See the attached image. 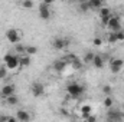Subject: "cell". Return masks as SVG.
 <instances>
[{
    "mask_svg": "<svg viewBox=\"0 0 124 122\" xmlns=\"http://www.w3.org/2000/svg\"><path fill=\"white\" fill-rule=\"evenodd\" d=\"M85 91V88L82 86V85H79V83H69L68 86H66V92H68V96L69 98H74V99H77V98H79L82 93Z\"/></svg>",
    "mask_w": 124,
    "mask_h": 122,
    "instance_id": "cell-1",
    "label": "cell"
},
{
    "mask_svg": "<svg viewBox=\"0 0 124 122\" xmlns=\"http://www.w3.org/2000/svg\"><path fill=\"white\" fill-rule=\"evenodd\" d=\"M3 62H4V65H6L7 69H16L17 66H20L19 58L16 55H12V53H6L4 58H3Z\"/></svg>",
    "mask_w": 124,
    "mask_h": 122,
    "instance_id": "cell-2",
    "label": "cell"
},
{
    "mask_svg": "<svg viewBox=\"0 0 124 122\" xmlns=\"http://www.w3.org/2000/svg\"><path fill=\"white\" fill-rule=\"evenodd\" d=\"M39 17H40L42 20L51 19V9H49V4H46V3H40V4H39Z\"/></svg>",
    "mask_w": 124,
    "mask_h": 122,
    "instance_id": "cell-3",
    "label": "cell"
},
{
    "mask_svg": "<svg viewBox=\"0 0 124 122\" xmlns=\"http://www.w3.org/2000/svg\"><path fill=\"white\" fill-rule=\"evenodd\" d=\"M107 27H108L110 30H113V32H116V30H118V29H121L120 17H118V16H110V19H108V23H107Z\"/></svg>",
    "mask_w": 124,
    "mask_h": 122,
    "instance_id": "cell-4",
    "label": "cell"
},
{
    "mask_svg": "<svg viewBox=\"0 0 124 122\" xmlns=\"http://www.w3.org/2000/svg\"><path fill=\"white\" fill-rule=\"evenodd\" d=\"M100 12V19H101V23L104 25V26H107V23H108V19H110V16H111V9L110 7H100L98 9Z\"/></svg>",
    "mask_w": 124,
    "mask_h": 122,
    "instance_id": "cell-5",
    "label": "cell"
},
{
    "mask_svg": "<svg viewBox=\"0 0 124 122\" xmlns=\"http://www.w3.org/2000/svg\"><path fill=\"white\" fill-rule=\"evenodd\" d=\"M6 37H7V40H9L10 43H13V45L19 43V40H20L19 30H16V29H9V30L6 32Z\"/></svg>",
    "mask_w": 124,
    "mask_h": 122,
    "instance_id": "cell-6",
    "label": "cell"
},
{
    "mask_svg": "<svg viewBox=\"0 0 124 122\" xmlns=\"http://www.w3.org/2000/svg\"><path fill=\"white\" fill-rule=\"evenodd\" d=\"M68 45H69V40H68V39H63V37H56V39L52 42V46H54V49H56V50H63Z\"/></svg>",
    "mask_w": 124,
    "mask_h": 122,
    "instance_id": "cell-7",
    "label": "cell"
},
{
    "mask_svg": "<svg viewBox=\"0 0 124 122\" xmlns=\"http://www.w3.org/2000/svg\"><path fill=\"white\" fill-rule=\"evenodd\" d=\"M31 91H32V95L35 98H39V96H42L45 93V86L42 83H39V82H35L31 86Z\"/></svg>",
    "mask_w": 124,
    "mask_h": 122,
    "instance_id": "cell-8",
    "label": "cell"
},
{
    "mask_svg": "<svg viewBox=\"0 0 124 122\" xmlns=\"http://www.w3.org/2000/svg\"><path fill=\"white\" fill-rule=\"evenodd\" d=\"M107 119L108 121H121L124 119V114L123 112H120V111H113L111 108H110V111L107 112Z\"/></svg>",
    "mask_w": 124,
    "mask_h": 122,
    "instance_id": "cell-9",
    "label": "cell"
},
{
    "mask_svg": "<svg viewBox=\"0 0 124 122\" xmlns=\"http://www.w3.org/2000/svg\"><path fill=\"white\" fill-rule=\"evenodd\" d=\"M123 65H124L123 59H113V61L110 62V69H111L113 73H118L123 69Z\"/></svg>",
    "mask_w": 124,
    "mask_h": 122,
    "instance_id": "cell-10",
    "label": "cell"
},
{
    "mask_svg": "<svg viewBox=\"0 0 124 122\" xmlns=\"http://www.w3.org/2000/svg\"><path fill=\"white\" fill-rule=\"evenodd\" d=\"M16 92V86L13 85V83H9V85H4L3 88H1V96L3 98H7V96H10V95H13Z\"/></svg>",
    "mask_w": 124,
    "mask_h": 122,
    "instance_id": "cell-11",
    "label": "cell"
},
{
    "mask_svg": "<svg viewBox=\"0 0 124 122\" xmlns=\"http://www.w3.org/2000/svg\"><path fill=\"white\" fill-rule=\"evenodd\" d=\"M16 119L17 121H22V122H28L29 119H31V115L28 114V111H17L16 112Z\"/></svg>",
    "mask_w": 124,
    "mask_h": 122,
    "instance_id": "cell-12",
    "label": "cell"
},
{
    "mask_svg": "<svg viewBox=\"0 0 124 122\" xmlns=\"http://www.w3.org/2000/svg\"><path fill=\"white\" fill-rule=\"evenodd\" d=\"M91 63H93L97 69H101V68L104 66V59H102L100 55H94V59H93V62H91Z\"/></svg>",
    "mask_w": 124,
    "mask_h": 122,
    "instance_id": "cell-13",
    "label": "cell"
},
{
    "mask_svg": "<svg viewBox=\"0 0 124 122\" xmlns=\"http://www.w3.org/2000/svg\"><path fill=\"white\" fill-rule=\"evenodd\" d=\"M66 65H68V63L63 61V59H61V61H56L55 63H54V69H55L56 72H62V70L66 68Z\"/></svg>",
    "mask_w": 124,
    "mask_h": 122,
    "instance_id": "cell-14",
    "label": "cell"
},
{
    "mask_svg": "<svg viewBox=\"0 0 124 122\" xmlns=\"http://www.w3.org/2000/svg\"><path fill=\"white\" fill-rule=\"evenodd\" d=\"M88 4H90V9L98 10L100 7H102V0H88Z\"/></svg>",
    "mask_w": 124,
    "mask_h": 122,
    "instance_id": "cell-15",
    "label": "cell"
},
{
    "mask_svg": "<svg viewBox=\"0 0 124 122\" xmlns=\"http://www.w3.org/2000/svg\"><path fill=\"white\" fill-rule=\"evenodd\" d=\"M19 62H20V66H23V68L29 66V65H31V58H29V55L23 53V56L19 58Z\"/></svg>",
    "mask_w": 124,
    "mask_h": 122,
    "instance_id": "cell-16",
    "label": "cell"
},
{
    "mask_svg": "<svg viewBox=\"0 0 124 122\" xmlns=\"http://www.w3.org/2000/svg\"><path fill=\"white\" fill-rule=\"evenodd\" d=\"M91 112H93V108H91L90 105H82V106H81V114H82V118H84V119H85Z\"/></svg>",
    "mask_w": 124,
    "mask_h": 122,
    "instance_id": "cell-17",
    "label": "cell"
},
{
    "mask_svg": "<svg viewBox=\"0 0 124 122\" xmlns=\"http://www.w3.org/2000/svg\"><path fill=\"white\" fill-rule=\"evenodd\" d=\"M69 65H71V66H72V69H75V70H79V69H82V62L79 61L78 58H77V59H74V61L71 62Z\"/></svg>",
    "mask_w": 124,
    "mask_h": 122,
    "instance_id": "cell-18",
    "label": "cell"
},
{
    "mask_svg": "<svg viewBox=\"0 0 124 122\" xmlns=\"http://www.w3.org/2000/svg\"><path fill=\"white\" fill-rule=\"evenodd\" d=\"M113 103H114V102H113V98H111L110 95H107L105 99H104V102H102V105H104L107 109H110V108H113Z\"/></svg>",
    "mask_w": 124,
    "mask_h": 122,
    "instance_id": "cell-19",
    "label": "cell"
},
{
    "mask_svg": "<svg viewBox=\"0 0 124 122\" xmlns=\"http://www.w3.org/2000/svg\"><path fill=\"white\" fill-rule=\"evenodd\" d=\"M6 102H7L9 105H16V103L19 102V99H17V96H15V93H13V95H10V96L6 98Z\"/></svg>",
    "mask_w": 124,
    "mask_h": 122,
    "instance_id": "cell-20",
    "label": "cell"
},
{
    "mask_svg": "<svg viewBox=\"0 0 124 122\" xmlns=\"http://www.w3.org/2000/svg\"><path fill=\"white\" fill-rule=\"evenodd\" d=\"M25 53L26 55H36L38 53V47L36 46H26V49H25Z\"/></svg>",
    "mask_w": 124,
    "mask_h": 122,
    "instance_id": "cell-21",
    "label": "cell"
},
{
    "mask_svg": "<svg viewBox=\"0 0 124 122\" xmlns=\"http://www.w3.org/2000/svg\"><path fill=\"white\" fill-rule=\"evenodd\" d=\"M107 40H108V43H117V36H116V32L111 30V33L107 36Z\"/></svg>",
    "mask_w": 124,
    "mask_h": 122,
    "instance_id": "cell-22",
    "label": "cell"
},
{
    "mask_svg": "<svg viewBox=\"0 0 124 122\" xmlns=\"http://www.w3.org/2000/svg\"><path fill=\"white\" fill-rule=\"evenodd\" d=\"M22 7L23 9H32L33 7V1L32 0H23L22 1Z\"/></svg>",
    "mask_w": 124,
    "mask_h": 122,
    "instance_id": "cell-23",
    "label": "cell"
},
{
    "mask_svg": "<svg viewBox=\"0 0 124 122\" xmlns=\"http://www.w3.org/2000/svg\"><path fill=\"white\" fill-rule=\"evenodd\" d=\"M116 36H117V42H124V32L121 29L116 30Z\"/></svg>",
    "mask_w": 124,
    "mask_h": 122,
    "instance_id": "cell-24",
    "label": "cell"
},
{
    "mask_svg": "<svg viewBox=\"0 0 124 122\" xmlns=\"http://www.w3.org/2000/svg\"><path fill=\"white\" fill-rule=\"evenodd\" d=\"M93 59H94V53L93 52H88V53L85 55V58H84V62H85V63H91Z\"/></svg>",
    "mask_w": 124,
    "mask_h": 122,
    "instance_id": "cell-25",
    "label": "cell"
},
{
    "mask_svg": "<svg viewBox=\"0 0 124 122\" xmlns=\"http://www.w3.org/2000/svg\"><path fill=\"white\" fill-rule=\"evenodd\" d=\"M79 10H81V12H88V10H90V4H88V1H84V3H81V6H79Z\"/></svg>",
    "mask_w": 124,
    "mask_h": 122,
    "instance_id": "cell-26",
    "label": "cell"
},
{
    "mask_svg": "<svg viewBox=\"0 0 124 122\" xmlns=\"http://www.w3.org/2000/svg\"><path fill=\"white\" fill-rule=\"evenodd\" d=\"M7 76V69L6 66H0V79H4Z\"/></svg>",
    "mask_w": 124,
    "mask_h": 122,
    "instance_id": "cell-27",
    "label": "cell"
},
{
    "mask_svg": "<svg viewBox=\"0 0 124 122\" xmlns=\"http://www.w3.org/2000/svg\"><path fill=\"white\" fill-rule=\"evenodd\" d=\"M16 116H9V115H0V121H15Z\"/></svg>",
    "mask_w": 124,
    "mask_h": 122,
    "instance_id": "cell-28",
    "label": "cell"
},
{
    "mask_svg": "<svg viewBox=\"0 0 124 122\" xmlns=\"http://www.w3.org/2000/svg\"><path fill=\"white\" fill-rule=\"evenodd\" d=\"M74 59H77V56H75V55H68V56H65V58H63V61L66 62V63H71Z\"/></svg>",
    "mask_w": 124,
    "mask_h": 122,
    "instance_id": "cell-29",
    "label": "cell"
},
{
    "mask_svg": "<svg viewBox=\"0 0 124 122\" xmlns=\"http://www.w3.org/2000/svg\"><path fill=\"white\" fill-rule=\"evenodd\" d=\"M25 49H26V46H22V45L16 43V52L17 53H25Z\"/></svg>",
    "mask_w": 124,
    "mask_h": 122,
    "instance_id": "cell-30",
    "label": "cell"
},
{
    "mask_svg": "<svg viewBox=\"0 0 124 122\" xmlns=\"http://www.w3.org/2000/svg\"><path fill=\"white\" fill-rule=\"evenodd\" d=\"M111 91H113V89H111V86H110V85L102 86V92H104L105 95H110V93H111Z\"/></svg>",
    "mask_w": 124,
    "mask_h": 122,
    "instance_id": "cell-31",
    "label": "cell"
},
{
    "mask_svg": "<svg viewBox=\"0 0 124 122\" xmlns=\"http://www.w3.org/2000/svg\"><path fill=\"white\" fill-rule=\"evenodd\" d=\"M93 43L95 46H101V45H102V39H101V37H94Z\"/></svg>",
    "mask_w": 124,
    "mask_h": 122,
    "instance_id": "cell-32",
    "label": "cell"
},
{
    "mask_svg": "<svg viewBox=\"0 0 124 122\" xmlns=\"http://www.w3.org/2000/svg\"><path fill=\"white\" fill-rule=\"evenodd\" d=\"M85 121H90V122H93V121H95V116H93V115H88V116L85 118Z\"/></svg>",
    "mask_w": 124,
    "mask_h": 122,
    "instance_id": "cell-33",
    "label": "cell"
},
{
    "mask_svg": "<svg viewBox=\"0 0 124 122\" xmlns=\"http://www.w3.org/2000/svg\"><path fill=\"white\" fill-rule=\"evenodd\" d=\"M54 1H55V0H43V3H46V4H49V6H51Z\"/></svg>",
    "mask_w": 124,
    "mask_h": 122,
    "instance_id": "cell-34",
    "label": "cell"
},
{
    "mask_svg": "<svg viewBox=\"0 0 124 122\" xmlns=\"http://www.w3.org/2000/svg\"><path fill=\"white\" fill-rule=\"evenodd\" d=\"M66 1H69V3H74V1H77V0H66Z\"/></svg>",
    "mask_w": 124,
    "mask_h": 122,
    "instance_id": "cell-35",
    "label": "cell"
},
{
    "mask_svg": "<svg viewBox=\"0 0 124 122\" xmlns=\"http://www.w3.org/2000/svg\"><path fill=\"white\" fill-rule=\"evenodd\" d=\"M78 1H81V3H84V1H88V0H78Z\"/></svg>",
    "mask_w": 124,
    "mask_h": 122,
    "instance_id": "cell-36",
    "label": "cell"
}]
</instances>
